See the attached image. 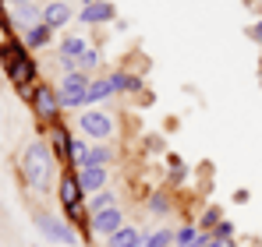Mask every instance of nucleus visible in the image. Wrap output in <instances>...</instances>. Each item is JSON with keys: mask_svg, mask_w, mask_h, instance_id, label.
Listing matches in <instances>:
<instances>
[{"mask_svg": "<svg viewBox=\"0 0 262 247\" xmlns=\"http://www.w3.org/2000/svg\"><path fill=\"white\" fill-rule=\"evenodd\" d=\"M53 149L50 141H32L25 152H21V180L32 187V191H50V180H53Z\"/></svg>", "mask_w": 262, "mask_h": 247, "instance_id": "nucleus-1", "label": "nucleus"}, {"mask_svg": "<svg viewBox=\"0 0 262 247\" xmlns=\"http://www.w3.org/2000/svg\"><path fill=\"white\" fill-rule=\"evenodd\" d=\"M0 60H4L7 78L18 85V88L36 82V60L29 57V46L25 42H4L0 46Z\"/></svg>", "mask_w": 262, "mask_h": 247, "instance_id": "nucleus-2", "label": "nucleus"}, {"mask_svg": "<svg viewBox=\"0 0 262 247\" xmlns=\"http://www.w3.org/2000/svg\"><path fill=\"white\" fill-rule=\"evenodd\" d=\"M89 85L92 82H89L85 71L64 75V78H60V88H57V92H60V106H64V110H82L89 103Z\"/></svg>", "mask_w": 262, "mask_h": 247, "instance_id": "nucleus-3", "label": "nucleus"}, {"mask_svg": "<svg viewBox=\"0 0 262 247\" xmlns=\"http://www.w3.org/2000/svg\"><path fill=\"white\" fill-rule=\"evenodd\" d=\"M32 110H36V117L46 124V127H53L57 117H60V92H53L50 85H36V95H32Z\"/></svg>", "mask_w": 262, "mask_h": 247, "instance_id": "nucleus-4", "label": "nucleus"}, {"mask_svg": "<svg viewBox=\"0 0 262 247\" xmlns=\"http://www.w3.org/2000/svg\"><path fill=\"white\" fill-rule=\"evenodd\" d=\"M36 230L43 233L46 240H53V244H75L78 237H75V230L64 223V219H57V215H50V212H36Z\"/></svg>", "mask_w": 262, "mask_h": 247, "instance_id": "nucleus-5", "label": "nucleus"}, {"mask_svg": "<svg viewBox=\"0 0 262 247\" xmlns=\"http://www.w3.org/2000/svg\"><path fill=\"white\" fill-rule=\"evenodd\" d=\"M85 50H89V39H82V36H64V39H60L57 60H60V67H64V75L78 71V60H82Z\"/></svg>", "mask_w": 262, "mask_h": 247, "instance_id": "nucleus-6", "label": "nucleus"}, {"mask_svg": "<svg viewBox=\"0 0 262 247\" xmlns=\"http://www.w3.org/2000/svg\"><path fill=\"white\" fill-rule=\"evenodd\" d=\"M92 233L96 237H114L121 226H124V215H121V208L114 205V208H103V212H92Z\"/></svg>", "mask_w": 262, "mask_h": 247, "instance_id": "nucleus-7", "label": "nucleus"}, {"mask_svg": "<svg viewBox=\"0 0 262 247\" xmlns=\"http://www.w3.org/2000/svg\"><path fill=\"white\" fill-rule=\"evenodd\" d=\"M78 124H82V131H85L89 138H110L114 134V117L103 113V110H85Z\"/></svg>", "mask_w": 262, "mask_h": 247, "instance_id": "nucleus-8", "label": "nucleus"}, {"mask_svg": "<svg viewBox=\"0 0 262 247\" xmlns=\"http://www.w3.org/2000/svg\"><path fill=\"white\" fill-rule=\"evenodd\" d=\"M57 194H60V208H64V212L82 208V194H85V191H82V184H78V173H64Z\"/></svg>", "mask_w": 262, "mask_h": 247, "instance_id": "nucleus-9", "label": "nucleus"}, {"mask_svg": "<svg viewBox=\"0 0 262 247\" xmlns=\"http://www.w3.org/2000/svg\"><path fill=\"white\" fill-rule=\"evenodd\" d=\"M50 149H53V156H57V159L71 163V152H75V138H71V131H68L64 124H53V127H50Z\"/></svg>", "mask_w": 262, "mask_h": 247, "instance_id": "nucleus-10", "label": "nucleus"}, {"mask_svg": "<svg viewBox=\"0 0 262 247\" xmlns=\"http://www.w3.org/2000/svg\"><path fill=\"white\" fill-rule=\"evenodd\" d=\"M114 4L110 0H96V4H85L82 11H78V18H82V25H103V21H114Z\"/></svg>", "mask_w": 262, "mask_h": 247, "instance_id": "nucleus-11", "label": "nucleus"}, {"mask_svg": "<svg viewBox=\"0 0 262 247\" xmlns=\"http://www.w3.org/2000/svg\"><path fill=\"white\" fill-rule=\"evenodd\" d=\"M106 180H110V169H106V166H85V169H78V184H82V191H85V194L103 191V187H106Z\"/></svg>", "mask_w": 262, "mask_h": 247, "instance_id": "nucleus-12", "label": "nucleus"}, {"mask_svg": "<svg viewBox=\"0 0 262 247\" xmlns=\"http://www.w3.org/2000/svg\"><path fill=\"white\" fill-rule=\"evenodd\" d=\"M11 7H14V21H18L21 32L43 21V7H36V0H18V4H11Z\"/></svg>", "mask_w": 262, "mask_h": 247, "instance_id": "nucleus-13", "label": "nucleus"}, {"mask_svg": "<svg viewBox=\"0 0 262 247\" xmlns=\"http://www.w3.org/2000/svg\"><path fill=\"white\" fill-rule=\"evenodd\" d=\"M71 18H75V11L68 7V0H50V4L43 7V21L50 25V29H64Z\"/></svg>", "mask_w": 262, "mask_h": 247, "instance_id": "nucleus-14", "label": "nucleus"}, {"mask_svg": "<svg viewBox=\"0 0 262 247\" xmlns=\"http://www.w3.org/2000/svg\"><path fill=\"white\" fill-rule=\"evenodd\" d=\"M110 159H114V152H110L106 145H99V149H85V156H78L71 166H75V169H85V166H106Z\"/></svg>", "mask_w": 262, "mask_h": 247, "instance_id": "nucleus-15", "label": "nucleus"}, {"mask_svg": "<svg viewBox=\"0 0 262 247\" xmlns=\"http://www.w3.org/2000/svg\"><path fill=\"white\" fill-rule=\"evenodd\" d=\"M206 240H209V233H202L199 226H181L174 233L177 247H206Z\"/></svg>", "mask_w": 262, "mask_h": 247, "instance_id": "nucleus-16", "label": "nucleus"}, {"mask_svg": "<svg viewBox=\"0 0 262 247\" xmlns=\"http://www.w3.org/2000/svg\"><path fill=\"white\" fill-rule=\"evenodd\" d=\"M50 39H53V29H50L46 21L32 25V29H25V46H29V50H43Z\"/></svg>", "mask_w": 262, "mask_h": 247, "instance_id": "nucleus-17", "label": "nucleus"}, {"mask_svg": "<svg viewBox=\"0 0 262 247\" xmlns=\"http://www.w3.org/2000/svg\"><path fill=\"white\" fill-rule=\"evenodd\" d=\"M106 240H110V247H142L145 244V237H142L135 226H121V230H117L114 237H106Z\"/></svg>", "mask_w": 262, "mask_h": 247, "instance_id": "nucleus-18", "label": "nucleus"}, {"mask_svg": "<svg viewBox=\"0 0 262 247\" xmlns=\"http://www.w3.org/2000/svg\"><path fill=\"white\" fill-rule=\"evenodd\" d=\"M110 82H114L117 92H142V78L138 75H128V71H114Z\"/></svg>", "mask_w": 262, "mask_h": 247, "instance_id": "nucleus-19", "label": "nucleus"}, {"mask_svg": "<svg viewBox=\"0 0 262 247\" xmlns=\"http://www.w3.org/2000/svg\"><path fill=\"white\" fill-rule=\"evenodd\" d=\"M110 95H117V88L110 78H96V82L89 85V103H103V99H110Z\"/></svg>", "mask_w": 262, "mask_h": 247, "instance_id": "nucleus-20", "label": "nucleus"}, {"mask_svg": "<svg viewBox=\"0 0 262 247\" xmlns=\"http://www.w3.org/2000/svg\"><path fill=\"white\" fill-rule=\"evenodd\" d=\"M114 205H117V194H114L110 187H103V191H96V194L89 198L85 212H103V208H114Z\"/></svg>", "mask_w": 262, "mask_h": 247, "instance_id": "nucleus-21", "label": "nucleus"}, {"mask_svg": "<svg viewBox=\"0 0 262 247\" xmlns=\"http://www.w3.org/2000/svg\"><path fill=\"white\" fill-rule=\"evenodd\" d=\"M149 212H152V215H167V212H170V194H167L163 187L149 194Z\"/></svg>", "mask_w": 262, "mask_h": 247, "instance_id": "nucleus-22", "label": "nucleus"}, {"mask_svg": "<svg viewBox=\"0 0 262 247\" xmlns=\"http://www.w3.org/2000/svg\"><path fill=\"white\" fill-rule=\"evenodd\" d=\"M220 223H223V208L209 205L206 212H202V219H199V230H216Z\"/></svg>", "mask_w": 262, "mask_h": 247, "instance_id": "nucleus-23", "label": "nucleus"}, {"mask_svg": "<svg viewBox=\"0 0 262 247\" xmlns=\"http://www.w3.org/2000/svg\"><path fill=\"white\" fill-rule=\"evenodd\" d=\"M142 247H174V230H156V233H149Z\"/></svg>", "mask_w": 262, "mask_h": 247, "instance_id": "nucleus-24", "label": "nucleus"}, {"mask_svg": "<svg viewBox=\"0 0 262 247\" xmlns=\"http://www.w3.org/2000/svg\"><path fill=\"white\" fill-rule=\"evenodd\" d=\"M167 163H170V184H184V177H188L184 163H181L177 156H167Z\"/></svg>", "mask_w": 262, "mask_h": 247, "instance_id": "nucleus-25", "label": "nucleus"}, {"mask_svg": "<svg viewBox=\"0 0 262 247\" xmlns=\"http://www.w3.org/2000/svg\"><path fill=\"white\" fill-rule=\"evenodd\" d=\"M92 67H99V50L96 46H89L82 53V60H78V71H92Z\"/></svg>", "mask_w": 262, "mask_h": 247, "instance_id": "nucleus-26", "label": "nucleus"}, {"mask_svg": "<svg viewBox=\"0 0 262 247\" xmlns=\"http://www.w3.org/2000/svg\"><path fill=\"white\" fill-rule=\"evenodd\" d=\"M206 247H237V244H234V237H216V233H209Z\"/></svg>", "mask_w": 262, "mask_h": 247, "instance_id": "nucleus-27", "label": "nucleus"}, {"mask_svg": "<svg viewBox=\"0 0 262 247\" xmlns=\"http://www.w3.org/2000/svg\"><path fill=\"white\" fill-rule=\"evenodd\" d=\"M213 233H216V237H234V223H230V219H223Z\"/></svg>", "mask_w": 262, "mask_h": 247, "instance_id": "nucleus-28", "label": "nucleus"}, {"mask_svg": "<svg viewBox=\"0 0 262 247\" xmlns=\"http://www.w3.org/2000/svg\"><path fill=\"white\" fill-rule=\"evenodd\" d=\"M248 36H252L255 42H262V21H255V25H252V32H248Z\"/></svg>", "mask_w": 262, "mask_h": 247, "instance_id": "nucleus-29", "label": "nucleus"}, {"mask_svg": "<svg viewBox=\"0 0 262 247\" xmlns=\"http://www.w3.org/2000/svg\"><path fill=\"white\" fill-rule=\"evenodd\" d=\"M0 25H4V4H0Z\"/></svg>", "mask_w": 262, "mask_h": 247, "instance_id": "nucleus-30", "label": "nucleus"}, {"mask_svg": "<svg viewBox=\"0 0 262 247\" xmlns=\"http://www.w3.org/2000/svg\"><path fill=\"white\" fill-rule=\"evenodd\" d=\"M82 4H96V0H82Z\"/></svg>", "mask_w": 262, "mask_h": 247, "instance_id": "nucleus-31", "label": "nucleus"}]
</instances>
